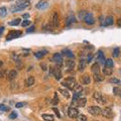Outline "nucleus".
<instances>
[{"instance_id": "393cba45", "label": "nucleus", "mask_w": 121, "mask_h": 121, "mask_svg": "<svg viewBox=\"0 0 121 121\" xmlns=\"http://www.w3.org/2000/svg\"><path fill=\"white\" fill-rule=\"evenodd\" d=\"M42 119L45 121H55V118H53V115H49V114H42Z\"/></svg>"}, {"instance_id": "9d476101", "label": "nucleus", "mask_w": 121, "mask_h": 121, "mask_svg": "<svg viewBox=\"0 0 121 121\" xmlns=\"http://www.w3.org/2000/svg\"><path fill=\"white\" fill-rule=\"evenodd\" d=\"M49 7V2L45 1V0H40V1L36 4V8L39 10H45Z\"/></svg>"}, {"instance_id": "7c9ffc66", "label": "nucleus", "mask_w": 121, "mask_h": 121, "mask_svg": "<svg viewBox=\"0 0 121 121\" xmlns=\"http://www.w3.org/2000/svg\"><path fill=\"white\" fill-rule=\"evenodd\" d=\"M7 14V9L5 7H0V17H5Z\"/></svg>"}, {"instance_id": "c03bdc74", "label": "nucleus", "mask_w": 121, "mask_h": 121, "mask_svg": "<svg viewBox=\"0 0 121 121\" xmlns=\"http://www.w3.org/2000/svg\"><path fill=\"white\" fill-rule=\"evenodd\" d=\"M29 24H30V21H29V20H24V21L21 23V25L23 26V27H26V26H28Z\"/></svg>"}, {"instance_id": "de8ad7c7", "label": "nucleus", "mask_w": 121, "mask_h": 121, "mask_svg": "<svg viewBox=\"0 0 121 121\" xmlns=\"http://www.w3.org/2000/svg\"><path fill=\"white\" fill-rule=\"evenodd\" d=\"M40 68L42 69V71H46L48 70V66H46L45 64H40Z\"/></svg>"}, {"instance_id": "79ce46f5", "label": "nucleus", "mask_w": 121, "mask_h": 121, "mask_svg": "<svg viewBox=\"0 0 121 121\" xmlns=\"http://www.w3.org/2000/svg\"><path fill=\"white\" fill-rule=\"evenodd\" d=\"M25 105H26L25 102H19V103H16L15 104V107H16V108H21V107L25 106Z\"/></svg>"}, {"instance_id": "cd10ccee", "label": "nucleus", "mask_w": 121, "mask_h": 121, "mask_svg": "<svg viewBox=\"0 0 121 121\" xmlns=\"http://www.w3.org/2000/svg\"><path fill=\"white\" fill-rule=\"evenodd\" d=\"M9 25H11V26H16V25H18L20 24V18H16V19H13L12 21H10L8 23Z\"/></svg>"}, {"instance_id": "9b49d317", "label": "nucleus", "mask_w": 121, "mask_h": 121, "mask_svg": "<svg viewBox=\"0 0 121 121\" xmlns=\"http://www.w3.org/2000/svg\"><path fill=\"white\" fill-rule=\"evenodd\" d=\"M65 65L66 67L68 68V72H71L73 69H74V67H75V62H74L73 60H67L66 62H65Z\"/></svg>"}, {"instance_id": "3c124183", "label": "nucleus", "mask_w": 121, "mask_h": 121, "mask_svg": "<svg viewBox=\"0 0 121 121\" xmlns=\"http://www.w3.org/2000/svg\"><path fill=\"white\" fill-rule=\"evenodd\" d=\"M117 24H118L119 27H121V18H120V19H118V21H117Z\"/></svg>"}, {"instance_id": "8fccbe9b", "label": "nucleus", "mask_w": 121, "mask_h": 121, "mask_svg": "<svg viewBox=\"0 0 121 121\" xmlns=\"http://www.w3.org/2000/svg\"><path fill=\"white\" fill-rule=\"evenodd\" d=\"M3 31H4V27H3V26H0V35L3 33Z\"/></svg>"}, {"instance_id": "09e8293b", "label": "nucleus", "mask_w": 121, "mask_h": 121, "mask_svg": "<svg viewBox=\"0 0 121 121\" xmlns=\"http://www.w3.org/2000/svg\"><path fill=\"white\" fill-rule=\"evenodd\" d=\"M92 59H93V56H92V55L88 56V60H87V62H88V63H90V62H91V60H92Z\"/></svg>"}, {"instance_id": "412c9836", "label": "nucleus", "mask_w": 121, "mask_h": 121, "mask_svg": "<svg viewBox=\"0 0 121 121\" xmlns=\"http://www.w3.org/2000/svg\"><path fill=\"white\" fill-rule=\"evenodd\" d=\"M85 68H86V60H84V59H82V60H80V63H79L78 70L80 71V72H83V71L85 70Z\"/></svg>"}, {"instance_id": "473e14b6", "label": "nucleus", "mask_w": 121, "mask_h": 121, "mask_svg": "<svg viewBox=\"0 0 121 121\" xmlns=\"http://www.w3.org/2000/svg\"><path fill=\"white\" fill-rule=\"evenodd\" d=\"M53 28H55V26H53L50 22L49 23V24H46V25L45 26V30H48V31H52Z\"/></svg>"}, {"instance_id": "6ab92c4d", "label": "nucleus", "mask_w": 121, "mask_h": 121, "mask_svg": "<svg viewBox=\"0 0 121 121\" xmlns=\"http://www.w3.org/2000/svg\"><path fill=\"white\" fill-rule=\"evenodd\" d=\"M81 82H82L84 85H89L91 82V78L89 75H84L82 76V79H81Z\"/></svg>"}, {"instance_id": "c9c22d12", "label": "nucleus", "mask_w": 121, "mask_h": 121, "mask_svg": "<svg viewBox=\"0 0 121 121\" xmlns=\"http://www.w3.org/2000/svg\"><path fill=\"white\" fill-rule=\"evenodd\" d=\"M52 103L53 105H57V104L59 103V98H58V96H57V93H55V95H53V99L52 101Z\"/></svg>"}, {"instance_id": "b1692460", "label": "nucleus", "mask_w": 121, "mask_h": 121, "mask_svg": "<svg viewBox=\"0 0 121 121\" xmlns=\"http://www.w3.org/2000/svg\"><path fill=\"white\" fill-rule=\"evenodd\" d=\"M97 59H98V60H100L101 63H104L105 64V57H104V55H103V53L101 52V50H99L98 52V53H97Z\"/></svg>"}, {"instance_id": "423d86ee", "label": "nucleus", "mask_w": 121, "mask_h": 121, "mask_svg": "<svg viewBox=\"0 0 121 121\" xmlns=\"http://www.w3.org/2000/svg\"><path fill=\"white\" fill-rule=\"evenodd\" d=\"M68 116L70 118H77L79 116V111L76 107H70L68 109Z\"/></svg>"}, {"instance_id": "39448f33", "label": "nucleus", "mask_w": 121, "mask_h": 121, "mask_svg": "<svg viewBox=\"0 0 121 121\" xmlns=\"http://www.w3.org/2000/svg\"><path fill=\"white\" fill-rule=\"evenodd\" d=\"M101 111H102V109L100 108V107L98 106H90L88 108V112L90 114H92L93 116H98L101 114Z\"/></svg>"}, {"instance_id": "2f4dec72", "label": "nucleus", "mask_w": 121, "mask_h": 121, "mask_svg": "<svg viewBox=\"0 0 121 121\" xmlns=\"http://www.w3.org/2000/svg\"><path fill=\"white\" fill-rule=\"evenodd\" d=\"M105 66L106 67H109V68H112V67L114 66V63H113L112 59H107L105 60Z\"/></svg>"}, {"instance_id": "ddd939ff", "label": "nucleus", "mask_w": 121, "mask_h": 121, "mask_svg": "<svg viewBox=\"0 0 121 121\" xmlns=\"http://www.w3.org/2000/svg\"><path fill=\"white\" fill-rule=\"evenodd\" d=\"M113 23H114L113 16H107V17L105 18V22L103 23V25L104 26H110V25H112Z\"/></svg>"}, {"instance_id": "37998d69", "label": "nucleus", "mask_w": 121, "mask_h": 121, "mask_svg": "<svg viewBox=\"0 0 121 121\" xmlns=\"http://www.w3.org/2000/svg\"><path fill=\"white\" fill-rule=\"evenodd\" d=\"M109 82L112 83V84H119L120 81H119L118 79H116V78H111V79L109 80Z\"/></svg>"}, {"instance_id": "2eb2a0df", "label": "nucleus", "mask_w": 121, "mask_h": 121, "mask_svg": "<svg viewBox=\"0 0 121 121\" xmlns=\"http://www.w3.org/2000/svg\"><path fill=\"white\" fill-rule=\"evenodd\" d=\"M74 103L77 104L79 107H84L87 103V100H86V98H79L77 101H74Z\"/></svg>"}, {"instance_id": "c756f323", "label": "nucleus", "mask_w": 121, "mask_h": 121, "mask_svg": "<svg viewBox=\"0 0 121 121\" xmlns=\"http://www.w3.org/2000/svg\"><path fill=\"white\" fill-rule=\"evenodd\" d=\"M103 77L100 75V74H94V81L95 82H101V81H103Z\"/></svg>"}, {"instance_id": "1a4fd4ad", "label": "nucleus", "mask_w": 121, "mask_h": 121, "mask_svg": "<svg viewBox=\"0 0 121 121\" xmlns=\"http://www.w3.org/2000/svg\"><path fill=\"white\" fill-rule=\"evenodd\" d=\"M84 21H85L86 24H89V25H92L95 23V18L93 17L92 13H87L85 18H84Z\"/></svg>"}, {"instance_id": "aec40b11", "label": "nucleus", "mask_w": 121, "mask_h": 121, "mask_svg": "<svg viewBox=\"0 0 121 121\" xmlns=\"http://www.w3.org/2000/svg\"><path fill=\"white\" fill-rule=\"evenodd\" d=\"M46 53H48V50L43 49V50H39V52L34 53V56H35L38 59H42V58H43V56H45Z\"/></svg>"}, {"instance_id": "dca6fc26", "label": "nucleus", "mask_w": 121, "mask_h": 121, "mask_svg": "<svg viewBox=\"0 0 121 121\" xmlns=\"http://www.w3.org/2000/svg\"><path fill=\"white\" fill-rule=\"evenodd\" d=\"M16 77H17V72L14 70H12V71H10V72L8 73V76H7V79L9 81H13Z\"/></svg>"}, {"instance_id": "4468645a", "label": "nucleus", "mask_w": 121, "mask_h": 121, "mask_svg": "<svg viewBox=\"0 0 121 121\" xmlns=\"http://www.w3.org/2000/svg\"><path fill=\"white\" fill-rule=\"evenodd\" d=\"M93 98L95 99L97 102H99V103H104L103 98H102V95H101L100 92H95V93H93Z\"/></svg>"}, {"instance_id": "20e7f679", "label": "nucleus", "mask_w": 121, "mask_h": 121, "mask_svg": "<svg viewBox=\"0 0 121 121\" xmlns=\"http://www.w3.org/2000/svg\"><path fill=\"white\" fill-rule=\"evenodd\" d=\"M101 114L103 115V117L110 119L113 117V110L111 109L110 107H105V108L102 109V111H101Z\"/></svg>"}, {"instance_id": "f03ea898", "label": "nucleus", "mask_w": 121, "mask_h": 121, "mask_svg": "<svg viewBox=\"0 0 121 121\" xmlns=\"http://www.w3.org/2000/svg\"><path fill=\"white\" fill-rule=\"evenodd\" d=\"M62 85L64 87H66V88H68L70 90H74V88H75V86L77 85V82L75 78H73V77H69V78L65 79L62 82Z\"/></svg>"}, {"instance_id": "603ef678", "label": "nucleus", "mask_w": 121, "mask_h": 121, "mask_svg": "<svg viewBox=\"0 0 121 121\" xmlns=\"http://www.w3.org/2000/svg\"><path fill=\"white\" fill-rule=\"evenodd\" d=\"M2 65H3V62H2L1 60H0V68H1V67H2Z\"/></svg>"}, {"instance_id": "a211bd4d", "label": "nucleus", "mask_w": 121, "mask_h": 121, "mask_svg": "<svg viewBox=\"0 0 121 121\" xmlns=\"http://www.w3.org/2000/svg\"><path fill=\"white\" fill-rule=\"evenodd\" d=\"M91 71H92V73L93 74H99L100 72V66H99V64H93L92 67H91Z\"/></svg>"}, {"instance_id": "0eeeda50", "label": "nucleus", "mask_w": 121, "mask_h": 121, "mask_svg": "<svg viewBox=\"0 0 121 121\" xmlns=\"http://www.w3.org/2000/svg\"><path fill=\"white\" fill-rule=\"evenodd\" d=\"M50 23H52L55 27L59 26V24H60V17H59L58 12H53L52 14V17H50Z\"/></svg>"}, {"instance_id": "72a5a7b5", "label": "nucleus", "mask_w": 121, "mask_h": 121, "mask_svg": "<svg viewBox=\"0 0 121 121\" xmlns=\"http://www.w3.org/2000/svg\"><path fill=\"white\" fill-rule=\"evenodd\" d=\"M119 53H120V49L119 48H115L113 50V57L114 58H117L119 56Z\"/></svg>"}, {"instance_id": "a18cd8bd", "label": "nucleus", "mask_w": 121, "mask_h": 121, "mask_svg": "<svg viewBox=\"0 0 121 121\" xmlns=\"http://www.w3.org/2000/svg\"><path fill=\"white\" fill-rule=\"evenodd\" d=\"M53 112H55V113L57 114V117H58V118H62V117H60V114L59 109H57V108H53Z\"/></svg>"}, {"instance_id": "f704fd0d", "label": "nucleus", "mask_w": 121, "mask_h": 121, "mask_svg": "<svg viewBox=\"0 0 121 121\" xmlns=\"http://www.w3.org/2000/svg\"><path fill=\"white\" fill-rule=\"evenodd\" d=\"M76 119H77V121H87V117L85 115H83V114H81Z\"/></svg>"}, {"instance_id": "864d4df0", "label": "nucleus", "mask_w": 121, "mask_h": 121, "mask_svg": "<svg viewBox=\"0 0 121 121\" xmlns=\"http://www.w3.org/2000/svg\"><path fill=\"white\" fill-rule=\"evenodd\" d=\"M23 17H25V18H27V17H28V14H23Z\"/></svg>"}, {"instance_id": "a878e982", "label": "nucleus", "mask_w": 121, "mask_h": 121, "mask_svg": "<svg viewBox=\"0 0 121 121\" xmlns=\"http://www.w3.org/2000/svg\"><path fill=\"white\" fill-rule=\"evenodd\" d=\"M63 55L64 56H66V57H69V58H72V59H74V53L71 52L70 49H64L63 50Z\"/></svg>"}, {"instance_id": "bb28decb", "label": "nucleus", "mask_w": 121, "mask_h": 121, "mask_svg": "<svg viewBox=\"0 0 121 121\" xmlns=\"http://www.w3.org/2000/svg\"><path fill=\"white\" fill-rule=\"evenodd\" d=\"M74 22H75V17H74V16H69V17L67 18V20H66V25L70 26Z\"/></svg>"}, {"instance_id": "e433bc0d", "label": "nucleus", "mask_w": 121, "mask_h": 121, "mask_svg": "<svg viewBox=\"0 0 121 121\" xmlns=\"http://www.w3.org/2000/svg\"><path fill=\"white\" fill-rule=\"evenodd\" d=\"M9 108L7 106H5L4 104H0V111H2V112H5V111H8Z\"/></svg>"}, {"instance_id": "ea45409f", "label": "nucleus", "mask_w": 121, "mask_h": 121, "mask_svg": "<svg viewBox=\"0 0 121 121\" xmlns=\"http://www.w3.org/2000/svg\"><path fill=\"white\" fill-rule=\"evenodd\" d=\"M9 118H10V119H15V118H17V113H16L15 111L11 112V113H10V115H9Z\"/></svg>"}, {"instance_id": "4be33fe9", "label": "nucleus", "mask_w": 121, "mask_h": 121, "mask_svg": "<svg viewBox=\"0 0 121 121\" xmlns=\"http://www.w3.org/2000/svg\"><path fill=\"white\" fill-rule=\"evenodd\" d=\"M112 73H113V70L109 68V67H104V69H103V74L105 76H110V75H112Z\"/></svg>"}, {"instance_id": "4c0bfd02", "label": "nucleus", "mask_w": 121, "mask_h": 121, "mask_svg": "<svg viewBox=\"0 0 121 121\" xmlns=\"http://www.w3.org/2000/svg\"><path fill=\"white\" fill-rule=\"evenodd\" d=\"M113 93L115 94V95H120L121 96V90L119 88H117V87L113 88Z\"/></svg>"}, {"instance_id": "5701e85b", "label": "nucleus", "mask_w": 121, "mask_h": 121, "mask_svg": "<svg viewBox=\"0 0 121 121\" xmlns=\"http://www.w3.org/2000/svg\"><path fill=\"white\" fill-rule=\"evenodd\" d=\"M59 91L60 93H62V95L65 97L66 99H69L70 98V93H69V91L67 90V89H63V88H60Z\"/></svg>"}, {"instance_id": "7ed1b4c3", "label": "nucleus", "mask_w": 121, "mask_h": 121, "mask_svg": "<svg viewBox=\"0 0 121 121\" xmlns=\"http://www.w3.org/2000/svg\"><path fill=\"white\" fill-rule=\"evenodd\" d=\"M60 66H62V64H58V66H57L56 68H50V72L53 74L56 80H58V81L62 79V77H63L62 70H60Z\"/></svg>"}, {"instance_id": "f8f14e48", "label": "nucleus", "mask_w": 121, "mask_h": 121, "mask_svg": "<svg viewBox=\"0 0 121 121\" xmlns=\"http://www.w3.org/2000/svg\"><path fill=\"white\" fill-rule=\"evenodd\" d=\"M53 62H56L57 64H62L63 63V57L60 53H55V55L53 56Z\"/></svg>"}, {"instance_id": "a19ab883", "label": "nucleus", "mask_w": 121, "mask_h": 121, "mask_svg": "<svg viewBox=\"0 0 121 121\" xmlns=\"http://www.w3.org/2000/svg\"><path fill=\"white\" fill-rule=\"evenodd\" d=\"M4 77H6V71L3 69H0V79L4 78Z\"/></svg>"}, {"instance_id": "c85d7f7f", "label": "nucleus", "mask_w": 121, "mask_h": 121, "mask_svg": "<svg viewBox=\"0 0 121 121\" xmlns=\"http://www.w3.org/2000/svg\"><path fill=\"white\" fill-rule=\"evenodd\" d=\"M74 92H75V93H78V94H81V93L83 92L82 86H81V85H78V84H77V85L75 86V88H74Z\"/></svg>"}, {"instance_id": "f257e3e1", "label": "nucleus", "mask_w": 121, "mask_h": 121, "mask_svg": "<svg viewBox=\"0 0 121 121\" xmlns=\"http://www.w3.org/2000/svg\"><path fill=\"white\" fill-rule=\"evenodd\" d=\"M27 6H28V1H26V0H19L15 5L11 6L10 9H11L12 13H14V12H18V11H21V10H24Z\"/></svg>"}, {"instance_id": "49530a36", "label": "nucleus", "mask_w": 121, "mask_h": 121, "mask_svg": "<svg viewBox=\"0 0 121 121\" xmlns=\"http://www.w3.org/2000/svg\"><path fill=\"white\" fill-rule=\"evenodd\" d=\"M34 29H35V26H34V25H32V26H30L29 28H27V30H26V31L29 33V32H31V31H34Z\"/></svg>"}, {"instance_id": "58836bf2", "label": "nucleus", "mask_w": 121, "mask_h": 121, "mask_svg": "<svg viewBox=\"0 0 121 121\" xmlns=\"http://www.w3.org/2000/svg\"><path fill=\"white\" fill-rule=\"evenodd\" d=\"M87 13H88V12H86V11H80L79 12V17L84 20V18H85V16H86Z\"/></svg>"}, {"instance_id": "f3484780", "label": "nucleus", "mask_w": 121, "mask_h": 121, "mask_svg": "<svg viewBox=\"0 0 121 121\" xmlns=\"http://www.w3.org/2000/svg\"><path fill=\"white\" fill-rule=\"evenodd\" d=\"M34 82H35V79H34V77H32V76L27 77V79L25 80V84H26V86L27 87L32 86L33 84H34Z\"/></svg>"}, {"instance_id": "6e6552de", "label": "nucleus", "mask_w": 121, "mask_h": 121, "mask_svg": "<svg viewBox=\"0 0 121 121\" xmlns=\"http://www.w3.org/2000/svg\"><path fill=\"white\" fill-rule=\"evenodd\" d=\"M20 35H21V31H19V30H12V31H10L8 34H7V38H6V39L10 40V39L18 38V36H20Z\"/></svg>"}]
</instances>
